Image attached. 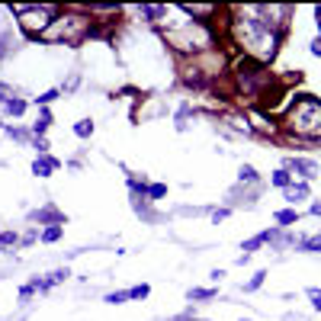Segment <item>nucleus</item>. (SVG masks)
Segmentation results:
<instances>
[{
	"instance_id": "39448f33",
	"label": "nucleus",
	"mask_w": 321,
	"mask_h": 321,
	"mask_svg": "<svg viewBox=\"0 0 321 321\" xmlns=\"http://www.w3.org/2000/svg\"><path fill=\"white\" fill-rule=\"evenodd\" d=\"M305 196H308V183H296V186H289V190H286V199H289V202L305 199Z\"/></svg>"
},
{
	"instance_id": "1a4fd4ad",
	"label": "nucleus",
	"mask_w": 321,
	"mask_h": 321,
	"mask_svg": "<svg viewBox=\"0 0 321 321\" xmlns=\"http://www.w3.org/2000/svg\"><path fill=\"white\" fill-rule=\"evenodd\" d=\"M273 183L283 186V190H289V170H276V174H273Z\"/></svg>"
},
{
	"instance_id": "b1692460",
	"label": "nucleus",
	"mask_w": 321,
	"mask_h": 321,
	"mask_svg": "<svg viewBox=\"0 0 321 321\" xmlns=\"http://www.w3.org/2000/svg\"><path fill=\"white\" fill-rule=\"evenodd\" d=\"M36 151H39V154L48 151V141H45V138H36Z\"/></svg>"
},
{
	"instance_id": "20e7f679",
	"label": "nucleus",
	"mask_w": 321,
	"mask_h": 321,
	"mask_svg": "<svg viewBox=\"0 0 321 321\" xmlns=\"http://www.w3.org/2000/svg\"><path fill=\"white\" fill-rule=\"evenodd\" d=\"M238 180H241V183H257L260 177H257V170H254L251 164H241V170H238Z\"/></svg>"
},
{
	"instance_id": "5701e85b",
	"label": "nucleus",
	"mask_w": 321,
	"mask_h": 321,
	"mask_svg": "<svg viewBox=\"0 0 321 321\" xmlns=\"http://www.w3.org/2000/svg\"><path fill=\"white\" fill-rule=\"evenodd\" d=\"M10 93H13V90H10L7 84H0V103H10Z\"/></svg>"
},
{
	"instance_id": "4be33fe9",
	"label": "nucleus",
	"mask_w": 321,
	"mask_h": 321,
	"mask_svg": "<svg viewBox=\"0 0 321 321\" xmlns=\"http://www.w3.org/2000/svg\"><path fill=\"white\" fill-rule=\"evenodd\" d=\"M308 296H312V308H318V312H321V292H318V289H312Z\"/></svg>"
},
{
	"instance_id": "9b49d317",
	"label": "nucleus",
	"mask_w": 321,
	"mask_h": 321,
	"mask_svg": "<svg viewBox=\"0 0 321 321\" xmlns=\"http://www.w3.org/2000/svg\"><path fill=\"white\" fill-rule=\"evenodd\" d=\"M48 125H52V113H42V116H39V122L32 125V129H36V135H39V132H45Z\"/></svg>"
},
{
	"instance_id": "ddd939ff",
	"label": "nucleus",
	"mask_w": 321,
	"mask_h": 321,
	"mask_svg": "<svg viewBox=\"0 0 321 321\" xmlns=\"http://www.w3.org/2000/svg\"><path fill=\"white\" fill-rule=\"evenodd\" d=\"M263 276H267L263 270H260V273H254V280H251V283L244 286V292H254V289H260V283H263Z\"/></svg>"
},
{
	"instance_id": "f03ea898",
	"label": "nucleus",
	"mask_w": 321,
	"mask_h": 321,
	"mask_svg": "<svg viewBox=\"0 0 321 321\" xmlns=\"http://www.w3.org/2000/svg\"><path fill=\"white\" fill-rule=\"evenodd\" d=\"M55 167H58V160H55V158H36V164H32V174H36V177H48Z\"/></svg>"
},
{
	"instance_id": "6ab92c4d",
	"label": "nucleus",
	"mask_w": 321,
	"mask_h": 321,
	"mask_svg": "<svg viewBox=\"0 0 321 321\" xmlns=\"http://www.w3.org/2000/svg\"><path fill=\"white\" fill-rule=\"evenodd\" d=\"M55 97H58V90H45L42 97H36V103H39V106H45V103H52Z\"/></svg>"
},
{
	"instance_id": "423d86ee",
	"label": "nucleus",
	"mask_w": 321,
	"mask_h": 321,
	"mask_svg": "<svg viewBox=\"0 0 321 321\" xmlns=\"http://www.w3.org/2000/svg\"><path fill=\"white\" fill-rule=\"evenodd\" d=\"M36 219L39 222H61V212H55V209H42V212H36Z\"/></svg>"
},
{
	"instance_id": "a878e982",
	"label": "nucleus",
	"mask_w": 321,
	"mask_h": 321,
	"mask_svg": "<svg viewBox=\"0 0 321 321\" xmlns=\"http://www.w3.org/2000/svg\"><path fill=\"white\" fill-rule=\"evenodd\" d=\"M312 55H318V58H321V39H315V42H312Z\"/></svg>"
},
{
	"instance_id": "393cba45",
	"label": "nucleus",
	"mask_w": 321,
	"mask_h": 321,
	"mask_svg": "<svg viewBox=\"0 0 321 321\" xmlns=\"http://www.w3.org/2000/svg\"><path fill=\"white\" fill-rule=\"evenodd\" d=\"M225 215H228V209H219V212H212V222H222Z\"/></svg>"
},
{
	"instance_id": "bb28decb",
	"label": "nucleus",
	"mask_w": 321,
	"mask_h": 321,
	"mask_svg": "<svg viewBox=\"0 0 321 321\" xmlns=\"http://www.w3.org/2000/svg\"><path fill=\"white\" fill-rule=\"evenodd\" d=\"M312 212H315V215H321V199H318V202H312Z\"/></svg>"
},
{
	"instance_id": "f3484780",
	"label": "nucleus",
	"mask_w": 321,
	"mask_h": 321,
	"mask_svg": "<svg viewBox=\"0 0 321 321\" xmlns=\"http://www.w3.org/2000/svg\"><path fill=\"white\" fill-rule=\"evenodd\" d=\"M164 193H167V186H164V183H154V186H148V196H151V199H160Z\"/></svg>"
},
{
	"instance_id": "a211bd4d",
	"label": "nucleus",
	"mask_w": 321,
	"mask_h": 321,
	"mask_svg": "<svg viewBox=\"0 0 321 321\" xmlns=\"http://www.w3.org/2000/svg\"><path fill=\"white\" fill-rule=\"evenodd\" d=\"M141 13H145V16H151V20H158V16H164L167 10H164V7H141Z\"/></svg>"
},
{
	"instance_id": "2eb2a0df",
	"label": "nucleus",
	"mask_w": 321,
	"mask_h": 321,
	"mask_svg": "<svg viewBox=\"0 0 321 321\" xmlns=\"http://www.w3.org/2000/svg\"><path fill=\"white\" fill-rule=\"evenodd\" d=\"M125 299H129V289H125V292H109L106 302H109V305H119V302H125Z\"/></svg>"
},
{
	"instance_id": "412c9836",
	"label": "nucleus",
	"mask_w": 321,
	"mask_h": 321,
	"mask_svg": "<svg viewBox=\"0 0 321 321\" xmlns=\"http://www.w3.org/2000/svg\"><path fill=\"white\" fill-rule=\"evenodd\" d=\"M0 244H16V235L13 231H0Z\"/></svg>"
},
{
	"instance_id": "6e6552de",
	"label": "nucleus",
	"mask_w": 321,
	"mask_h": 321,
	"mask_svg": "<svg viewBox=\"0 0 321 321\" xmlns=\"http://www.w3.org/2000/svg\"><path fill=\"white\" fill-rule=\"evenodd\" d=\"M299 215H296V209H283V212H276V222L280 225H292Z\"/></svg>"
},
{
	"instance_id": "f8f14e48",
	"label": "nucleus",
	"mask_w": 321,
	"mask_h": 321,
	"mask_svg": "<svg viewBox=\"0 0 321 321\" xmlns=\"http://www.w3.org/2000/svg\"><path fill=\"white\" fill-rule=\"evenodd\" d=\"M58 238H61V225H52V228H45L42 241H48V244H52V241H58Z\"/></svg>"
},
{
	"instance_id": "7ed1b4c3",
	"label": "nucleus",
	"mask_w": 321,
	"mask_h": 321,
	"mask_svg": "<svg viewBox=\"0 0 321 321\" xmlns=\"http://www.w3.org/2000/svg\"><path fill=\"white\" fill-rule=\"evenodd\" d=\"M299 251H305V254H318V251H321V235L305 238V241H299Z\"/></svg>"
},
{
	"instance_id": "9d476101",
	"label": "nucleus",
	"mask_w": 321,
	"mask_h": 321,
	"mask_svg": "<svg viewBox=\"0 0 321 321\" xmlns=\"http://www.w3.org/2000/svg\"><path fill=\"white\" fill-rule=\"evenodd\" d=\"M23 109H26L23 100H10V103H7V113L10 116H23Z\"/></svg>"
},
{
	"instance_id": "0eeeda50",
	"label": "nucleus",
	"mask_w": 321,
	"mask_h": 321,
	"mask_svg": "<svg viewBox=\"0 0 321 321\" xmlns=\"http://www.w3.org/2000/svg\"><path fill=\"white\" fill-rule=\"evenodd\" d=\"M74 135H80V138L93 135V122H90V119H80V122L74 125Z\"/></svg>"
},
{
	"instance_id": "4468645a",
	"label": "nucleus",
	"mask_w": 321,
	"mask_h": 321,
	"mask_svg": "<svg viewBox=\"0 0 321 321\" xmlns=\"http://www.w3.org/2000/svg\"><path fill=\"white\" fill-rule=\"evenodd\" d=\"M148 292H151V289H148L145 283H141V286H132V289H129V299H145Z\"/></svg>"
},
{
	"instance_id": "aec40b11",
	"label": "nucleus",
	"mask_w": 321,
	"mask_h": 321,
	"mask_svg": "<svg viewBox=\"0 0 321 321\" xmlns=\"http://www.w3.org/2000/svg\"><path fill=\"white\" fill-rule=\"evenodd\" d=\"M7 52H10V32H3L0 36V58H7Z\"/></svg>"
},
{
	"instance_id": "f257e3e1",
	"label": "nucleus",
	"mask_w": 321,
	"mask_h": 321,
	"mask_svg": "<svg viewBox=\"0 0 321 321\" xmlns=\"http://www.w3.org/2000/svg\"><path fill=\"white\" fill-rule=\"evenodd\" d=\"M289 170L302 174L305 180H315V177H318V167H315V160H305V158H292V160H289Z\"/></svg>"
},
{
	"instance_id": "dca6fc26",
	"label": "nucleus",
	"mask_w": 321,
	"mask_h": 321,
	"mask_svg": "<svg viewBox=\"0 0 321 321\" xmlns=\"http://www.w3.org/2000/svg\"><path fill=\"white\" fill-rule=\"evenodd\" d=\"M215 296V289H190V302L193 299H212Z\"/></svg>"
}]
</instances>
